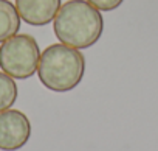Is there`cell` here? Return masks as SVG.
Wrapping results in <instances>:
<instances>
[{
	"label": "cell",
	"instance_id": "cell-1",
	"mask_svg": "<svg viewBox=\"0 0 158 151\" xmlns=\"http://www.w3.org/2000/svg\"><path fill=\"white\" fill-rule=\"evenodd\" d=\"M53 30L65 45L77 50L90 48L104 31V19L101 11L87 0H68L60 5L53 20Z\"/></svg>",
	"mask_w": 158,
	"mask_h": 151
},
{
	"label": "cell",
	"instance_id": "cell-2",
	"mask_svg": "<svg viewBox=\"0 0 158 151\" xmlns=\"http://www.w3.org/2000/svg\"><path fill=\"white\" fill-rule=\"evenodd\" d=\"M85 73V58L74 47L51 44L40 53L37 77L53 92H68L79 86Z\"/></svg>",
	"mask_w": 158,
	"mask_h": 151
},
{
	"label": "cell",
	"instance_id": "cell-3",
	"mask_svg": "<svg viewBox=\"0 0 158 151\" xmlns=\"http://www.w3.org/2000/svg\"><path fill=\"white\" fill-rule=\"evenodd\" d=\"M40 50L30 34H16L0 45V69L16 80H27L37 72Z\"/></svg>",
	"mask_w": 158,
	"mask_h": 151
},
{
	"label": "cell",
	"instance_id": "cell-4",
	"mask_svg": "<svg viewBox=\"0 0 158 151\" xmlns=\"http://www.w3.org/2000/svg\"><path fill=\"white\" fill-rule=\"evenodd\" d=\"M31 137L30 118L17 109L0 112V149L17 151L23 148Z\"/></svg>",
	"mask_w": 158,
	"mask_h": 151
},
{
	"label": "cell",
	"instance_id": "cell-5",
	"mask_svg": "<svg viewBox=\"0 0 158 151\" xmlns=\"http://www.w3.org/2000/svg\"><path fill=\"white\" fill-rule=\"evenodd\" d=\"M20 19L33 27H44L54 20L60 0H16Z\"/></svg>",
	"mask_w": 158,
	"mask_h": 151
},
{
	"label": "cell",
	"instance_id": "cell-6",
	"mask_svg": "<svg viewBox=\"0 0 158 151\" xmlns=\"http://www.w3.org/2000/svg\"><path fill=\"white\" fill-rule=\"evenodd\" d=\"M20 22L22 19L16 5L8 0H0V44L19 33Z\"/></svg>",
	"mask_w": 158,
	"mask_h": 151
},
{
	"label": "cell",
	"instance_id": "cell-7",
	"mask_svg": "<svg viewBox=\"0 0 158 151\" xmlns=\"http://www.w3.org/2000/svg\"><path fill=\"white\" fill-rule=\"evenodd\" d=\"M17 95L19 91L14 78H11L5 72H0V112L11 109L17 100Z\"/></svg>",
	"mask_w": 158,
	"mask_h": 151
},
{
	"label": "cell",
	"instance_id": "cell-8",
	"mask_svg": "<svg viewBox=\"0 0 158 151\" xmlns=\"http://www.w3.org/2000/svg\"><path fill=\"white\" fill-rule=\"evenodd\" d=\"M87 2L99 11H113L121 7L124 0H87Z\"/></svg>",
	"mask_w": 158,
	"mask_h": 151
}]
</instances>
